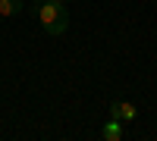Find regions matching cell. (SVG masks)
<instances>
[{"instance_id":"cell-7","label":"cell","mask_w":157,"mask_h":141,"mask_svg":"<svg viewBox=\"0 0 157 141\" xmlns=\"http://www.w3.org/2000/svg\"><path fill=\"white\" fill-rule=\"evenodd\" d=\"M0 19H3V16H0Z\"/></svg>"},{"instance_id":"cell-2","label":"cell","mask_w":157,"mask_h":141,"mask_svg":"<svg viewBox=\"0 0 157 141\" xmlns=\"http://www.w3.org/2000/svg\"><path fill=\"white\" fill-rule=\"evenodd\" d=\"M138 116L135 104H129V100H116V104H110V119H120V122H132Z\"/></svg>"},{"instance_id":"cell-4","label":"cell","mask_w":157,"mask_h":141,"mask_svg":"<svg viewBox=\"0 0 157 141\" xmlns=\"http://www.w3.org/2000/svg\"><path fill=\"white\" fill-rule=\"evenodd\" d=\"M22 13V0H0V16H16Z\"/></svg>"},{"instance_id":"cell-5","label":"cell","mask_w":157,"mask_h":141,"mask_svg":"<svg viewBox=\"0 0 157 141\" xmlns=\"http://www.w3.org/2000/svg\"><path fill=\"white\" fill-rule=\"evenodd\" d=\"M57 3H66V0H57Z\"/></svg>"},{"instance_id":"cell-6","label":"cell","mask_w":157,"mask_h":141,"mask_svg":"<svg viewBox=\"0 0 157 141\" xmlns=\"http://www.w3.org/2000/svg\"><path fill=\"white\" fill-rule=\"evenodd\" d=\"M38 3H44V0H38Z\"/></svg>"},{"instance_id":"cell-3","label":"cell","mask_w":157,"mask_h":141,"mask_svg":"<svg viewBox=\"0 0 157 141\" xmlns=\"http://www.w3.org/2000/svg\"><path fill=\"white\" fill-rule=\"evenodd\" d=\"M101 135L107 138V141H120V138H123V122H120V119H110V122L101 129Z\"/></svg>"},{"instance_id":"cell-1","label":"cell","mask_w":157,"mask_h":141,"mask_svg":"<svg viewBox=\"0 0 157 141\" xmlns=\"http://www.w3.org/2000/svg\"><path fill=\"white\" fill-rule=\"evenodd\" d=\"M38 19H41L47 35H63L69 28V13H66L63 3H57V0H44L41 9H38Z\"/></svg>"}]
</instances>
